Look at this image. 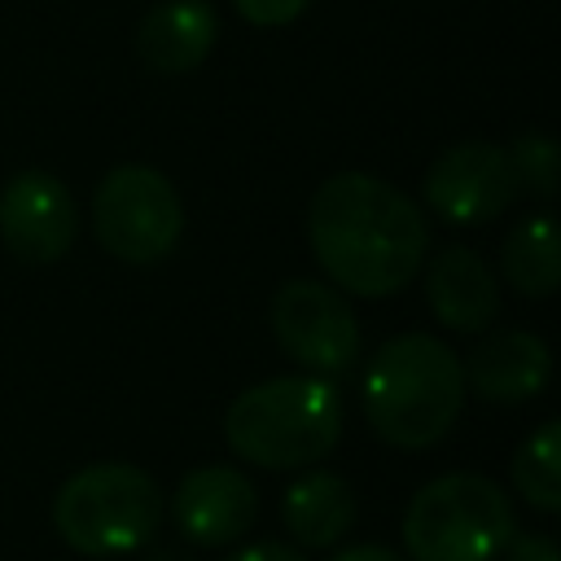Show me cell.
<instances>
[{"label":"cell","instance_id":"ffe728a7","mask_svg":"<svg viewBox=\"0 0 561 561\" xmlns=\"http://www.w3.org/2000/svg\"><path fill=\"white\" fill-rule=\"evenodd\" d=\"M228 561H307L298 548H289V543H276V539H267V543H254V548H245V552H237V557H228Z\"/></svg>","mask_w":561,"mask_h":561},{"label":"cell","instance_id":"5bb4252c","mask_svg":"<svg viewBox=\"0 0 561 561\" xmlns=\"http://www.w3.org/2000/svg\"><path fill=\"white\" fill-rule=\"evenodd\" d=\"M280 517H285V530L294 535V543L333 548L355 522V491L337 473H324V469L302 473L289 482V491L280 500Z\"/></svg>","mask_w":561,"mask_h":561},{"label":"cell","instance_id":"277c9868","mask_svg":"<svg viewBox=\"0 0 561 561\" xmlns=\"http://www.w3.org/2000/svg\"><path fill=\"white\" fill-rule=\"evenodd\" d=\"M162 522V491L136 465H88L61 482L53 500L57 535L83 557H123L153 539Z\"/></svg>","mask_w":561,"mask_h":561},{"label":"cell","instance_id":"30bf717a","mask_svg":"<svg viewBox=\"0 0 561 561\" xmlns=\"http://www.w3.org/2000/svg\"><path fill=\"white\" fill-rule=\"evenodd\" d=\"M259 513V495L245 473L232 465H202L188 469L171 495L175 530L197 548H224L237 543Z\"/></svg>","mask_w":561,"mask_h":561},{"label":"cell","instance_id":"52a82bcc","mask_svg":"<svg viewBox=\"0 0 561 561\" xmlns=\"http://www.w3.org/2000/svg\"><path fill=\"white\" fill-rule=\"evenodd\" d=\"M272 333L294 364L320 377H337L359 359V320L351 302L320 280H285L276 289Z\"/></svg>","mask_w":561,"mask_h":561},{"label":"cell","instance_id":"44dd1931","mask_svg":"<svg viewBox=\"0 0 561 561\" xmlns=\"http://www.w3.org/2000/svg\"><path fill=\"white\" fill-rule=\"evenodd\" d=\"M333 561H403V557L381 548V543H355V548H342Z\"/></svg>","mask_w":561,"mask_h":561},{"label":"cell","instance_id":"6da1fadb","mask_svg":"<svg viewBox=\"0 0 561 561\" xmlns=\"http://www.w3.org/2000/svg\"><path fill=\"white\" fill-rule=\"evenodd\" d=\"M307 241L320 267L355 298L399 294L425 263V219L421 206L394 184L342 171L329 175L307 210Z\"/></svg>","mask_w":561,"mask_h":561},{"label":"cell","instance_id":"ac0fdd59","mask_svg":"<svg viewBox=\"0 0 561 561\" xmlns=\"http://www.w3.org/2000/svg\"><path fill=\"white\" fill-rule=\"evenodd\" d=\"M232 4L250 26H289L307 9V0H232Z\"/></svg>","mask_w":561,"mask_h":561},{"label":"cell","instance_id":"7c38bea8","mask_svg":"<svg viewBox=\"0 0 561 561\" xmlns=\"http://www.w3.org/2000/svg\"><path fill=\"white\" fill-rule=\"evenodd\" d=\"M425 298L438 324L456 333H482L500 311V289L486 259L469 245H447L425 272Z\"/></svg>","mask_w":561,"mask_h":561},{"label":"cell","instance_id":"5b68a950","mask_svg":"<svg viewBox=\"0 0 561 561\" xmlns=\"http://www.w3.org/2000/svg\"><path fill=\"white\" fill-rule=\"evenodd\" d=\"M513 539V504L486 473H443L403 513L412 561H495Z\"/></svg>","mask_w":561,"mask_h":561},{"label":"cell","instance_id":"ba28073f","mask_svg":"<svg viewBox=\"0 0 561 561\" xmlns=\"http://www.w3.org/2000/svg\"><path fill=\"white\" fill-rule=\"evenodd\" d=\"M522 180L513 153L491 140H465L443 149L425 171V202L447 224H486L517 197Z\"/></svg>","mask_w":561,"mask_h":561},{"label":"cell","instance_id":"d6986e66","mask_svg":"<svg viewBox=\"0 0 561 561\" xmlns=\"http://www.w3.org/2000/svg\"><path fill=\"white\" fill-rule=\"evenodd\" d=\"M504 552V561H557V543L548 535H513Z\"/></svg>","mask_w":561,"mask_h":561},{"label":"cell","instance_id":"9a60e30c","mask_svg":"<svg viewBox=\"0 0 561 561\" xmlns=\"http://www.w3.org/2000/svg\"><path fill=\"white\" fill-rule=\"evenodd\" d=\"M500 263H504V276L517 294L526 298H548L561 280V259H557V224L548 215H535V219H522L508 237H504V250H500Z\"/></svg>","mask_w":561,"mask_h":561},{"label":"cell","instance_id":"8fae6325","mask_svg":"<svg viewBox=\"0 0 561 561\" xmlns=\"http://www.w3.org/2000/svg\"><path fill=\"white\" fill-rule=\"evenodd\" d=\"M465 381L473 386L478 399L486 403H522L530 394H539L548 386L552 373V355L543 346V337L526 333V329H508L495 337H482L465 359H460Z\"/></svg>","mask_w":561,"mask_h":561},{"label":"cell","instance_id":"4fadbf2b","mask_svg":"<svg viewBox=\"0 0 561 561\" xmlns=\"http://www.w3.org/2000/svg\"><path fill=\"white\" fill-rule=\"evenodd\" d=\"M215 35L219 18L206 0H162L145 13L136 31V53L158 75H184L210 57Z\"/></svg>","mask_w":561,"mask_h":561},{"label":"cell","instance_id":"8992f818","mask_svg":"<svg viewBox=\"0 0 561 561\" xmlns=\"http://www.w3.org/2000/svg\"><path fill=\"white\" fill-rule=\"evenodd\" d=\"M184 206L171 180L153 167H114L92 193V232L118 263H158L175 250Z\"/></svg>","mask_w":561,"mask_h":561},{"label":"cell","instance_id":"e0dca14e","mask_svg":"<svg viewBox=\"0 0 561 561\" xmlns=\"http://www.w3.org/2000/svg\"><path fill=\"white\" fill-rule=\"evenodd\" d=\"M513 167H517V180L526 188H535V197H552L557 193V145L543 140V136H522L513 149Z\"/></svg>","mask_w":561,"mask_h":561},{"label":"cell","instance_id":"7a4b0ae2","mask_svg":"<svg viewBox=\"0 0 561 561\" xmlns=\"http://www.w3.org/2000/svg\"><path fill=\"white\" fill-rule=\"evenodd\" d=\"M359 403L368 425L403 451L434 447L460 416L465 373L456 351L430 333L390 337L364 368Z\"/></svg>","mask_w":561,"mask_h":561},{"label":"cell","instance_id":"3957f363","mask_svg":"<svg viewBox=\"0 0 561 561\" xmlns=\"http://www.w3.org/2000/svg\"><path fill=\"white\" fill-rule=\"evenodd\" d=\"M342 403L320 377H272L241 390L224 412L228 447L259 469H307L337 447Z\"/></svg>","mask_w":561,"mask_h":561},{"label":"cell","instance_id":"9c48e42d","mask_svg":"<svg viewBox=\"0 0 561 561\" xmlns=\"http://www.w3.org/2000/svg\"><path fill=\"white\" fill-rule=\"evenodd\" d=\"M79 232L70 188L48 171H22L0 193V241L22 263H57Z\"/></svg>","mask_w":561,"mask_h":561},{"label":"cell","instance_id":"2e32d148","mask_svg":"<svg viewBox=\"0 0 561 561\" xmlns=\"http://www.w3.org/2000/svg\"><path fill=\"white\" fill-rule=\"evenodd\" d=\"M557 438H561V425L557 421H543L513 456V482L517 491L526 495L530 508L539 513H557L561 508V460H557Z\"/></svg>","mask_w":561,"mask_h":561}]
</instances>
